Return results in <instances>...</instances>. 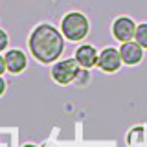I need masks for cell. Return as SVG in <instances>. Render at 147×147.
Wrapping results in <instances>:
<instances>
[{
    "mask_svg": "<svg viewBox=\"0 0 147 147\" xmlns=\"http://www.w3.org/2000/svg\"><path fill=\"white\" fill-rule=\"evenodd\" d=\"M24 147H35V145H30V144H28V145H24Z\"/></svg>",
    "mask_w": 147,
    "mask_h": 147,
    "instance_id": "cell-13",
    "label": "cell"
},
{
    "mask_svg": "<svg viewBox=\"0 0 147 147\" xmlns=\"http://www.w3.org/2000/svg\"><path fill=\"white\" fill-rule=\"evenodd\" d=\"M134 40L142 46V48H147V22H142V24L136 26Z\"/></svg>",
    "mask_w": 147,
    "mask_h": 147,
    "instance_id": "cell-9",
    "label": "cell"
},
{
    "mask_svg": "<svg viewBox=\"0 0 147 147\" xmlns=\"http://www.w3.org/2000/svg\"><path fill=\"white\" fill-rule=\"evenodd\" d=\"M136 33V24L131 17H118L112 24V35L114 39H118L119 42H127L132 40Z\"/></svg>",
    "mask_w": 147,
    "mask_h": 147,
    "instance_id": "cell-4",
    "label": "cell"
},
{
    "mask_svg": "<svg viewBox=\"0 0 147 147\" xmlns=\"http://www.w3.org/2000/svg\"><path fill=\"white\" fill-rule=\"evenodd\" d=\"M79 74H81V66H79V63H77L76 57L57 61L52 66V77L59 85H68V83H72L74 79H77Z\"/></svg>",
    "mask_w": 147,
    "mask_h": 147,
    "instance_id": "cell-3",
    "label": "cell"
},
{
    "mask_svg": "<svg viewBox=\"0 0 147 147\" xmlns=\"http://www.w3.org/2000/svg\"><path fill=\"white\" fill-rule=\"evenodd\" d=\"M4 59H6V68L11 74H20L28 64L26 53L22 50H7Z\"/></svg>",
    "mask_w": 147,
    "mask_h": 147,
    "instance_id": "cell-8",
    "label": "cell"
},
{
    "mask_svg": "<svg viewBox=\"0 0 147 147\" xmlns=\"http://www.w3.org/2000/svg\"><path fill=\"white\" fill-rule=\"evenodd\" d=\"M88 30H90L88 18L79 11L66 13V15L63 17V20H61V33H63L64 39L72 40V42L83 40L86 35H88Z\"/></svg>",
    "mask_w": 147,
    "mask_h": 147,
    "instance_id": "cell-2",
    "label": "cell"
},
{
    "mask_svg": "<svg viewBox=\"0 0 147 147\" xmlns=\"http://www.w3.org/2000/svg\"><path fill=\"white\" fill-rule=\"evenodd\" d=\"M28 46L37 61L48 64L61 57L64 50V37L61 30H57L52 24H39L31 31Z\"/></svg>",
    "mask_w": 147,
    "mask_h": 147,
    "instance_id": "cell-1",
    "label": "cell"
},
{
    "mask_svg": "<svg viewBox=\"0 0 147 147\" xmlns=\"http://www.w3.org/2000/svg\"><path fill=\"white\" fill-rule=\"evenodd\" d=\"M98 66L103 72H107V74L116 72L118 68L121 66V55H119V50L105 48L103 52L99 53V57H98Z\"/></svg>",
    "mask_w": 147,
    "mask_h": 147,
    "instance_id": "cell-5",
    "label": "cell"
},
{
    "mask_svg": "<svg viewBox=\"0 0 147 147\" xmlns=\"http://www.w3.org/2000/svg\"><path fill=\"white\" fill-rule=\"evenodd\" d=\"M7 42H9V37L4 30H0V52H4V50L7 48Z\"/></svg>",
    "mask_w": 147,
    "mask_h": 147,
    "instance_id": "cell-10",
    "label": "cell"
},
{
    "mask_svg": "<svg viewBox=\"0 0 147 147\" xmlns=\"http://www.w3.org/2000/svg\"><path fill=\"white\" fill-rule=\"evenodd\" d=\"M6 70H7V68H6V59L0 55V76H2V74L6 72Z\"/></svg>",
    "mask_w": 147,
    "mask_h": 147,
    "instance_id": "cell-11",
    "label": "cell"
},
{
    "mask_svg": "<svg viewBox=\"0 0 147 147\" xmlns=\"http://www.w3.org/2000/svg\"><path fill=\"white\" fill-rule=\"evenodd\" d=\"M119 55H121V63L129 64V66H134L144 59V48L136 40H127V42H121Z\"/></svg>",
    "mask_w": 147,
    "mask_h": 147,
    "instance_id": "cell-6",
    "label": "cell"
},
{
    "mask_svg": "<svg viewBox=\"0 0 147 147\" xmlns=\"http://www.w3.org/2000/svg\"><path fill=\"white\" fill-rule=\"evenodd\" d=\"M98 57H99V53L92 44H81L79 48L76 50V59H77V63H79V66L85 68V70L96 66V64H98Z\"/></svg>",
    "mask_w": 147,
    "mask_h": 147,
    "instance_id": "cell-7",
    "label": "cell"
},
{
    "mask_svg": "<svg viewBox=\"0 0 147 147\" xmlns=\"http://www.w3.org/2000/svg\"><path fill=\"white\" fill-rule=\"evenodd\" d=\"M4 90H6V81H4L2 76H0V96L4 94Z\"/></svg>",
    "mask_w": 147,
    "mask_h": 147,
    "instance_id": "cell-12",
    "label": "cell"
}]
</instances>
